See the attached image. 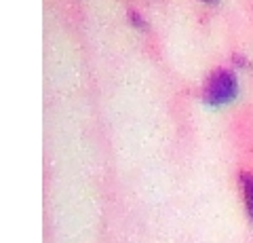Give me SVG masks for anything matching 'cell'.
<instances>
[{
    "label": "cell",
    "instance_id": "3957f363",
    "mask_svg": "<svg viewBox=\"0 0 253 243\" xmlns=\"http://www.w3.org/2000/svg\"><path fill=\"white\" fill-rule=\"evenodd\" d=\"M131 21H133V23H135V26H137V28H144V26H146V23H144V21H141V17H139V15H137V13H131Z\"/></svg>",
    "mask_w": 253,
    "mask_h": 243
},
{
    "label": "cell",
    "instance_id": "7a4b0ae2",
    "mask_svg": "<svg viewBox=\"0 0 253 243\" xmlns=\"http://www.w3.org/2000/svg\"><path fill=\"white\" fill-rule=\"evenodd\" d=\"M239 182H241V193H243L245 207H247V214L253 220V176L247 174V171H243L241 178H239Z\"/></svg>",
    "mask_w": 253,
    "mask_h": 243
},
{
    "label": "cell",
    "instance_id": "6da1fadb",
    "mask_svg": "<svg viewBox=\"0 0 253 243\" xmlns=\"http://www.w3.org/2000/svg\"><path fill=\"white\" fill-rule=\"evenodd\" d=\"M239 93V81L232 70L219 68L211 72L203 85V101L207 106H226Z\"/></svg>",
    "mask_w": 253,
    "mask_h": 243
},
{
    "label": "cell",
    "instance_id": "277c9868",
    "mask_svg": "<svg viewBox=\"0 0 253 243\" xmlns=\"http://www.w3.org/2000/svg\"><path fill=\"white\" fill-rule=\"evenodd\" d=\"M205 2H215V0H205Z\"/></svg>",
    "mask_w": 253,
    "mask_h": 243
}]
</instances>
